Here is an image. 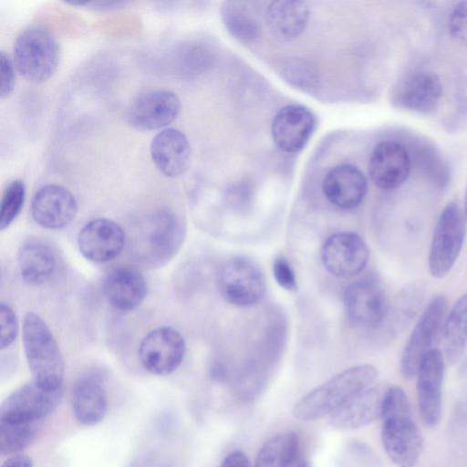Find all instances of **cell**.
<instances>
[{"mask_svg": "<svg viewBox=\"0 0 467 467\" xmlns=\"http://www.w3.org/2000/svg\"><path fill=\"white\" fill-rule=\"evenodd\" d=\"M378 370L371 365L349 368L300 398L293 415L302 421L330 416L350 398L376 382Z\"/></svg>", "mask_w": 467, "mask_h": 467, "instance_id": "3957f363", "label": "cell"}, {"mask_svg": "<svg viewBox=\"0 0 467 467\" xmlns=\"http://www.w3.org/2000/svg\"><path fill=\"white\" fill-rule=\"evenodd\" d=\"M444 358L450 364L456 363L467 346V292L454 303L442 327Z\"/></svg>", "mask_w": 467, "mask_h": 467, "instance_id": "83f0119b", "label": "cell"}, {"mask_svg": "<svg viewBox=\"0 0 467 467\" xmlns=\"http://www.w3.org/2000/svg\"><path fill=\"white\" fill-rule=\"evenodd\" d=\"M446 310L447 299L442 295L433 296L425 306L401 353L400 368L405 379L414 378L423 358L434 349Z\"/></svg>", "mask_w": 467, "mask_h": 467, "instance_id": "ba28073f", "label": "cell"}, {"mask_svg": "<svg viewBox=\"0 0 467 467\" xmlns=\"http://www.w3.org/2000/svg\"><path fill=\"white\" fill-rule=\"evenodd\" d=\"M315 128V117L300 105H287L274 117L271 131L275 143L285 152L301 150Z\"/></svg>", "mask_w": 467, "mask_h": 467, "instance_id": "ffe728a7", "label": "cell"}, {"mask_svg": "<svg viewBox=\"0 0 467 467\" xmlns=\"http://www.w3.org/2000/svg\"><path fill=\"white\" fill-rule=\"evenodd\" d=\"M449 32L456 41L467 45V1L459 2L449 18Z\"/></svg>", "mask_w": 467, "mask_h": 467, "instance_id": "836d02e7", "label": "cell"}, {"mask_svg": "<svg viewBox=\"0 0 467 467\" xmlns=\"http://www.w3.org/2000/svg\"><path fill=\"white\" fill-rule=\"evenodd\" d=\"M223 16L225 25L236 37L246 40L256 36L255 23L243 11L230 6L223 10Z\"/></svg>", "mask_w": 467, "mask_h": 467, "instance_id": "1f68e13d", "label": "cell"}, {"mask_svg": "<svg viewBox=\"0 0 467 467\" xmlns=\"http://www.w3.org/2000/svg\"><path fill=\"white\" fill-rule=\"evenodd\" d=\"M150 153L155 167L165 176L174 178L189 168L192 149L185 134L175 128H166L152 139Z\"/></svg>", "mask_w": 467, "mask_h": 467, "instance_id": "44dd1931", "label": "cell"}, {"mask_svg": "<svg viewBox=\"0 0 467 467\" xmlns=\"http://www.w3.org/2000/svg\"><path fill=\"white\" fill-rule=\"evenodd\" d=\"M221 296L241 307L257 304L265 291V281L259 266L244 256H233L222 262L216 274Z\"/></svg>", "mask_w": 467, "mask_h": 467, "instance_id": "52a82bcc", "label": "cell"}, {"mask_svg": "<svg viewBox=\"0 0 467 467\" xmlns=\"http://www.w3.org/2000/svg\"><path fill=\"white\" fill-rule=\"evenodd\" d=\"M38 422L7 423L0 421V452L15 455L28 447L36 440Z\"/></svg>", "mask_w": 467, "mask_h": 467, "instance_id": "f546056e", "label": "cell"}, {"mask_svg": "<svg viewBox=\"0 0 467 467\" xmlns=\"http://www.w3.org/2000/svg\"><path fill=\"white\" fill-rule=\"evenodd\" d=\"M129 467H174V462L166 451L151 449L138 454Z\"/></svg>", "mask_w": 467, "mask_h": 467, "instance_id": "e575fe53", "label": "cell"}, {"mask_svg": "<svg viewBox=\"0 0 467 467\" xmlns=\"http://www.w3.org/2000/svg\"><path fill=\"white\" fill-rule=\"evenodd\" d=\"M0 97L5 99L11 95L15 87V64L7 54L1 51L0 54Z\"/></svg>", "mask_w": 467, "mask_h": 467, "instance_id": "8d00e7d4", "label": "cell"}, {"mask_svg": "<svg viewBox=\"0 0 467 467\" xmlns=\"http://www.w3.org/2000/svg\"><path fill=\"white\" fill-rule=\"evenodd\" d=\"M23 346L33 380L48 390L62 388L64 360L59 346L45 321L27 313L23 321Z\"/></svg>", "mask_w": 467, "mask_h": 467, "instance_id": "277c9868", "label": "cell"}, {"mask_svg": "<svg viewBox=\"0 0 467 467\" xmlns=\"http://www.w3.org/2000/svg\"><path fill=\"white\" fill-rule=\"evenodd\" d=\"M144 276L135 268L119 266L111 270L103 283L107 301L115 309L130 311L138 307L147 296Z\"/></svg>", "mask_w": 467, "mask_h": 467, "instance_id": "cb8c5ba5", "label": "cell"}, {"mask_svg": "<svg viewBox=\"0 0 467 467\" xmlns=\"http://www.w3.org/2000/svg\"><path fill=\"white\" fill-rule=\"evenodd\" d=\"M186 226L180 215L170 209H159L142 217L131 231V250L135 257L150 267L169 262L181 248Z\"/></svg>", "mask_w": 467, "mask_h": 467, "instance_id": "7a4b0ae2", "label": "cell"}, {"mask_svg": "<svg viewBox=\"0 0 467 467\" xmlns=\"http://www.w3.org/2000/svg\"><path fill=\"white\" fill-rule=\"evenodd\" d=\"M273 275L277 284L287 291H296L297 288L295 272L287 261L282 255L275 258L273 263Z\"/></svg>", "mask_w": 467, "mask_h": 467, "instance_id": "d590c367", "label": "cell"}, {"mask_svg": "<svg viewBox=\"0 0 467 467\" xmlns=\"http://www.w3.org/2000/svg\"><path fill=\"white\" fill-rule=\"evenodd\" d=\"M26 198L25 183L13 180L5 188L0 205V229L8 227L19 215Z\"/></svg>", "mask_w": 467, "mask_h": 467, "instance_id": "4dcf8cb0", "label": "cell"}, {"mask_svg": "<svg viewBox=\"0 0 467 467\" xmlns=\"http://www.w3.org/2000/svg\"><path fill=\"white\" fill-rule=\"evenodd\" d=\"M71 406L80 424L94 426L102 421L108 411V395L103 380L95 374L80 378L72 389Z\"/></svg>", "mask_w": 467, "mask_h": 467, "instance_id": "d4e9b609", "label": "cell"}, {"mask_svg": "<svg viewBox=\"0 0 467 467\" xmlns=\"http://www.w3.org/2000/svg\"><path fill=\"white\" fill-rule=\"evenodd\" d=\"M126 242L123 229L116 222L97 218L87 223L78 235L81 254L95 263H105L118 256Z\"/></svg>", "mask_w": 467, "mask_h": 467, "instance_id": "2e32d148", "label": "cell"}, {"mask_svg": "<svg viewBox=\"0 0 467 467\" xmlns=\"http://www.w3.org/2000/svg\"><path fill=\"white\" fill-rule=\"evenodd\" d=\"M14 64L26 79L42 83L57 70L60 49L53 34L42 26L22 31L14 45Z\"/></svg>", "mask_w": 467, "mask_h": 467, "instance_id": "5b68a950", "label": "cell"}, {"mask_svg": "<svg viewBox=\"0 0 467 467\" xmlns=\"http://www.w3.org/2000/svg\"><path fill=\"white\" fill-rule=\"evenodd\" d=\"M411 167L410 153L396 140L378 143L369 157L368 173L374 184L385 191L399 188L408 178Z\"/></svg>", "mask_w": 467, "mask_h": 467, "instance_id": "9a60e30c", "label": "cell"}, {"mask_svg": "<svg viewBox=\"0 0 467 467\" xmlns=\"http://www.w3.org/2000/svg\"><path fill=\"white\" fill-rule=\"evenodd\" d=\"M380 419L381 442L388 457L397 467H414L422 451L423 439L401 388L388 387Z\"/></svg>", "mask_w": 467, "mask_h": 467, "instance_id": "6da1fadb", "label": "cell"}, {"mask_svg": "<svg viewBox=\"0 0 467 467\" xmlns=\"http://www.w3.org/2000/svg\"><path fill=\"white\" fill-rule=\"evenodd\" d=\"M325 268L340 278L358 275L366 267L369 252L363 239L353 232H338L324 242L320 251Z\"/></svg>", "mask_w": 467, "mask_h": 467, "instance_id": "4fadbf2b", "label": "cell"}, {"mask_svg": "<svg viewBox=\"0 0 467 467\" xmlns=\"http://www.w3.org/2000/svg\"><path fill=\"white\" fill-rule=\"evenodd\" d=\"M425 295L426 285L422 282H412L400 289L383 320L375 327L384 340H392L408 327L421 308Z\"/></svg>", "mask_w": 467, "mask_h": 467, "instance_id": "603a6c76", "label": "cell"}, {"mask_svg": "<svg viewBox=\"0 0 467 467\" xmlns=\"http://www.w3.org/2000/svg\"><path fill=\"white\" fill-rule=\"evenodd\" d=\"M1 348H8L16 339L18 333V321L15 311L6 304L0 307Z\"/></svg>", "mask_w": 467, "mask_h": 467, "instance_id": "d6a6232c", "label": "cell"}, {"mask_svg": "<svg viewBox=\"0 0 467 467\" xmlns=\"http://www.w3.org/2000/svg\"><path fill=\"white\" fill-rule=\"evenodd\" d=\"M465 220L457 203L449 202L434 226L428 256L431 275L440 279L453 267L463 244Z\"/></svg>", "mask_w": 467, "mask_h": 467, "instance_id": "8992f818", "label": "cell"}, {"mask_svg": "<svg viewBox=\"0 0 467 467\" xmlns=\"http://www.w3.org/2000/svg\"><path fill=\"white\" fill-rule=\"evenodd\" d=\"M62 397V389L48 390L34 380L12 391L0 407V421L7 423L39 422L52 413Z\"/></svg>", "mask_w": 467, "mask_h": 467, "instance_id": "9c48e42d", "label": "cell"}, {"mask_svg": "<svg viewBox=\"0 0 467 467\" xmlns=\"http://www.w3.org/2000/svg\"><path fill=\"white\" fill-rule=\"evenodd\" d=\"M182 336L171 327L150 330L141 340L139 358L142 367L151 374L165 376L181 365L185 355Z\"/></svg>", "mask_w": 467, "mask_h": 467, "instance_id": "30bf717a", "label": "cell"}, {"mask_svg": "<svg viewBox=\"0 0 467 467\" xmlns=\"http://www.w3.org/2000/svg\"><path fill=\"white\" fill-rule=\"evenodd\" d=\"M220 467H251V463L245 453L234 451L223 460Z\"/></svg>", "mask_w": 467, "mask_h": 467, "instance_id": "74e56055", "label": "cell"}, {"mask_svg": "<svg viewBox=\"0 0 467 467\" xmlns=\"http://www.w3.org/2000/svg\"><path fill=\"white\" fill-rule=\"evenodd\" d=\"M444 370L443 353L434 348L423 358L416 375L419 414L429 428L437 426L442 416Z\"/></svg>", "mask_w": 467, "mask_h": 467, "instance_id": "8fae6325", "label": "cell"}, {"mask_svg": "<svg viewBox=\"0 0 467 467\" xmlns=\"http://www.w3.org/2000/svg\"><path fill=\"white\" fill-rule=\"evenodd\" d=\"M288 467H311V465L309 461L299 451Z\"/></svg>", "mask_w": 467, "mask_h": 467, "instance_id": "ab89813d", "label": "cell"}, {"mask_svg": "<svg viewBox=\"0 0 467 467\" xmlns=\"http://www.w3.org/2000/svg\"><path fill=\"white\" fill-rule=\"evenodd\" d=\"M343 297L348 319L366 327H377L389 306L382 285L373 277L351 283L347 286Z\"/></svg>", "mask_w": 467, "mask_h": 467, "instance_id": "5bb4252c", "label": "cell"}, {"mask_svg": "<svg viewBox=\"0 0 467 467\" xmlns=\"http://www.w3.org/2000/svg\"><path fill=\"white\" fill-rule=\"evenodd\" d=\"M443 88L437 75L419 70L407 75L397 85L394 103L406 110L431 114L437 110L442 99Z\"/></svg>", "mask_w": 467, "mask_h": 467, "instance_id": "e0dca14e", "label": "cell"}, {"mask_svg": "<svg viewBox=\"0 0 467 467\" xmlns=\"http://www.w3.org/2000/svg\"><path fill=\"white\" fill-rule=\"evenodd\" d=\"M322 189L331 203L343 210H351L362 202L368 183L359 169L350 164H342L327 173Z\"/></svg>", "mask_w": 467, "mask_h": 467, "instance_id": "7402d4cb", "label": "cell"}, {"mask_svg": "<svg viewBox=\"0 0 467 467\" xmlns=\"http://www.w3.org/2000/svg\"><path fill=\"white\" fill-rule=\"evenodd\" d=\"M388 387L374 383L358 392L330 415V424L337 430H356L381 418Z\"/></svg>", "mask_w": 467, "mask_h": 467, "instance_id": "d6986e66", "label": "cell"}, {"mask_svg": "<svg viewBox=\"0 0 467 467\" xmlns=\"http://www.w3.org/2000/svg\"><path fill=\"white\" fill-rule=\"evenodd\" d=\"M1 467H33V462L27 455L15 454L7 458Z\"/></svg>", "mask_w": 467, "mask_h": 467, "instance_id": "f35d334b", "label": "cell"}, {"mask_svg": "<svg viewBox=\"0 0 467 467\" xmlns=\"http://www.w3.org/2000/svg\"><path fill=\"white\" fill-rule=\"evenodd\" d=\"M78 213V202L73 193L58 184L40 187L31 202L33 219L44 228L60 229L67 226Z\"/></svg>", "mask_w": 467, "mask_h": 467, "instance_id": "ac0fdd59", "label": "cell"}, {"mask_svg": "<svg viewBox=\"0 0 467 467\" xmlns=\"http://www.w3.org/2000/svg\"><path fill=\"white\" fill-rule=\"evenodd\" d=\"M181 102L168 89H151L138 95L129 105L126 121L140 130H154L171 124L178 116Z\"/></svg>", "mask_w": 467, "mask_h": 467, "instance_id": "7c38bea8", "label": "cell"}, {"mask_svg": "<svg viewBox=\"0 0 467 467\" xmlns=\"http://www.w3.org/2000/svg\"><path fill=\"white\" fill-rule=\"evenodd\" d=\"M22 278L30 285H41L54 273L57 256L52 248L40 240H28L17 253Z\"/></svg>", "mask_w": 467, "mask_h": 467, "instance_id": "4316f807", "label": "cell"}, {"mask_svg": "<svg viewBox=\"0 0 467 467\" xmlns=\"http://www.w3.org/2000/svg\"><path fill=\"white\" fill-rule=\"evenodd\" d=\"M299 452V441L293 431H285L269 438L256 455L254 467H288Z\"/></svg>", "mask_w": 467, "mask_h": 467, "instance_id": "f1b7e54d", "label": "cell"}, {"mask_svg": "<svg viewBox=\"0 0 467 467\" xmlns=\"http://www.w3.org/2000/svg\"><path fill=\"white\" fill-rule=\"evenodd\" d=\"M464 217L467 220V188L464 195Z\"/></svg>", "mask_w": 467, "mask_h": 467, "instance_id": "60d3db41", "label": "cell"}, {"mask_svg": "<svg viewBox=\"0 0 467 467\" xmlns=\"http://www.w3.org/2000/svg\"><path fill=\"white\" fill-rule=\"evenodd\" d=\"M308 18V6L302 1H274L266 11L270 31L283 40L297 37L306 28Z\"/></svg>", "mask_w": 467, "mask_h": 467, "instance_id": "484cf974", "label": "cell"}]
</instances>
